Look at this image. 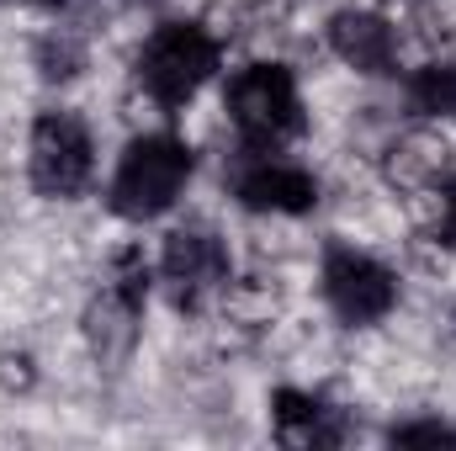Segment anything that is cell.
<instances>
[{"label":"cell","instance_id":"6da1fadb","mask_svg":"<svg viewBox=\"0 0 456 451\" xmlns=\"http://www.w3.org/2000/svg\"><path fill=\"white\" fill-rule=\"evenodd\" d=\"M191 170H197V160H191V149L175 133L127 138L102 197H107V208L122 213L127 224H159V218H170L181 208Z\"/></svg>","mask_w":456,"mask_h":451},{"label":"cell","instance_id":"7a4b0ae2","mask_svg":"<svg viewBox=\"0 0 456 451\" xmlns=\"http://www.w3.org/2000/svg\"><path fill=\"white\" fill-rule=\"evenodd\" d=\"M27 186L48 202H75L96 192V144L91 122L69 102H43L32 117V149H27Z\"/></svg>","mask_w":456,"mask_h":451},{"label":"cell","instance_id":"3957f363","mask_svg":"<svg viewBox=\"0 0 456 451\" xmlns=\"http://www.w3.org/2000/svg\"><path fill=\"white\" fill-rule=\"evenodd\" d=\"M133 75H138L143 86H154L159 96L181 102V96H191L202 80L218 75V48L202 37L197 21H165V27L138 48Z\"/></svg>","mask_w":456,"mask_h":451},{"label":"cell","instance_id":"277c9868","mask_svg":"<svg viewBox=\"0 0 456 451\" xmlns=\"http://www.w3.org/2000/svg\"><path fill=\"white\" fill-rule=\"evenodd\" d=\"M393 298H398V276H393L387 260L355 255V250H340V244L324 250V303L340 324L382 319Z\"/></svg>","mask_w":456,"mask_h":451},{"label":"cell","instance_id":"5b68a950","mask_svg":"<svg viewBox=\"0 0 456 451\" xmlns=\"http://www.w3.org/2000/svg\"><path fill=\"white\" fill-rule=\"evenodd\" d=\"M377 170H382V181L398 186V192L425 186V181H452V144H446V133L436 127V117H414V122L398 133V144L382 154Z\"/></svg>","mask_w":456,"mask_h":451},{"label":"cell","instance_id":"8992f818","mask_svg":"<svg viewBox=\"0 0 456 451\" xmlns=\"http://www.w3.org/2000/svg\"><path fill=\"white\" fill-rule=\"evenodd\" d=\"M330 48L355 70H382L387 64V21H382V11H335L330 16Z\"/></svg>","mask_w":456,"mask_h":451},{"label":"cell","instance_id":"52a82bcc","mask_svg":"<svg viewBox=\"0 0 456 451\" xmlns=\"http://www.w3.org/2000/svg\"><path fill=\"white\" fill-rule=\"evenodd\" d=\"M117 122L127 127V138H159V133H175V102L159 96L154 86H143L138 75L122 86L117 96Z\"/></svg>","mask_w":456,"mask_h":451},{"label":"cell","instance_id":"ba28073f","mask_svg":"<svg viewBox=\"0 0 456 451\" xmlns=\"http://www.w3.org/2000/svg\"><path fill=\"white\" fill-rule=\"evenodd\" d=\"M398 197H403V213H409V228L414 234L452 239V186L446 181H425V186H409Z\"/></svg>","mask_w":456,"mask_h":451}]
</instances>
